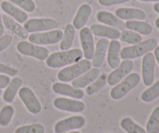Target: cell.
I'll use <instances>...</instances> for the list:
<instances>
[{
    "label": "cell",
    "instance_id": "4316f807",
    "mask_svg": "<svg viewBox=\"0 0 159 133\" xmlns=\"http://www.w3.org/2000/svg\"><path fill=\"white\" fill-rule=\"evenodd\" d=\"M107 75L106 73H102V74L99 75V77L93 81L91 84L88 86L85 89V93L89 95V96H92L94 95L95 93H98L99 90L103 89L104 87L107 86Z\"/></svg>",
    "mask_w": 159,
    "mask_h": 133
},
{
    "label": "cell",
    "instance_id": "8fae6325",
    "mask_svg": "<svg viewBox=\"0 0 159 133\" xmlns=\"http://www.w3.org/2000/svg\"><path fill=\"white\" fill-rule=\"evenodd\" d=\"M155 58L153 53L148 52L142 59L141 73L143 83L146 87H150L154 83L155 79Z\"/></svg>",
    "mask_w": 159,
    "mask_h": 133
},
{
    "label": "cell",
    "instance_id": "e575fe53",
    "mask_svg": "<svg viewBox=\"0 0 159 133\" xmlns=\"http://www.w3.org/2000/svg\"><path fill=\"white\" fill-rule=\"evenodd\" d=\"M18 73L19 71L17 69L0 62V73L1 74L9 76H16L18 74Z\"/></svg>",
    "mask_w": 159,
    "mask_h": 133
},
{
    "label": "cell",
    "instance_id": "cb8c5ba5",
    "mask_svg": "<svg viewBox=\"0 0 159 133\" xmlns=\"http://www.w3.org/2000/svg\"><path fill=\"white\" fill-rule=\"evenodd\" d=\"M22 84H23V80L20 77L16 76V77H14L13 79H11L9 83L6 87L5 91L2 93L3 101L6 103H9V104L13 102Z\"/></svg>",
    "mask_w": 159,
    "mask_h": 133
},
{
    "label": "cell",
    "instance_id": "ffe728a7",
    "mask_svg": "<svg viewBox=\"0 0 159 133\" xmlns=\"http://www.w3.org/2000/svg\"><path fill=\"white\" fill-rule=\"evenodd\" d=\"M121 45L117 40L110 41L107 51V63L111 69H114L120 63Z\"/></svg>",
    "mask_w": 159,
    "mask_h": 133
},
{
    "label": "cell",
    "instance_id": "b9f144b4",
    "mask_svg": "<svg viewBox=\"0 0 159 133\" xmlns=\"http://www.w3.org/2000/svg\"><path fill=\"white\" fill-rule=\"evenodd\" d=\"M141 2H159V0H139Z\"/></svg>",
    "mask_w": 159,
    "mask_h": 133
},
{
    "label": "cell",
    "instance_id": "ba28073f",
    "mask_svg": "<svg viewBox=\"0 0 159 133\" xmlns=\"http://www.w3.org/2000/svg\"><path fill=\"white\" fill-rule=\"evenodd\" d=\"M18 94L20 100L30 113L33 115H37L41 112V104L36 97L34 92L30 87H20Z\"/></svg>",
    "mask_w": 159,
    "mask_h": 133
},
{
    "label": "cell",
    "instance_id": "9c48e42d",
    "mask_svg": "<svg viewBox=\"0 0 159 133\" xmlns=\"http://www.w3.org/2000/svg\"><path fill=\"white\" fill-rule=\"evenodd\" d=\"M86 124L85 117L82 115H74L57 121L54 126V132L64 133L70 131L80 129Z\"/></svg>",
    "mask_w": 159,
    "mask_h": 133
},
{
    "label": "cell",
    "instance_id": "f546056e",
    "mask_svg": "<svg viewBox=\"0 0 159 133\" xmlns=\"http://www.w3.org/2000/svg\"><path fill=\"white\" fill-rule=\"evenodd\" d=\"M159 97V79L152 83L149 88L144 90L141 95V99L144 102L149 103L155 101Z\"/></svg>",
    "mask_w": 159,
    "mask_h": 133
},
{
    "label": "cell",
    "instance_id": "7c38bea8",
    "mask_svg": "<svg viewBox=\"0 0 159 133\" xmlns=\"http://www.w3.org/2000/svg\"><path fill=\"white\" fill-rule=\"evenodd\" d=\"M53 104L58 110L71 113H80L85 109V104L82 101L66 97L55 98Z\"/></svg>",
    "mask_w": 159,
    "mask_h": 133
},
{
    "label": "cell",
    "instance_id": "e0dca14e",
    "mask_svg": "<svg viewBox=\"0 0 159 133\" xmlns=\"http://www.w3.org/2000/svg\"><path fill=\"white\" fill-rule=\"evenodd\" d=\"M0 6L7 15L16 20L18 23H24L28 20V14L26 12L7 0L2 2Z\"/></svg>",
    "mask_w": 159,
    "mask_h": 133
},
{
    "label": "cell",
    "instance_id": "ee69618b",
    "mask_svg": "<svg viewBox=\"0 0 159 133\" xmlns=\"http://www.w3.org/2000/svg\"><path fill=\"white\" fill-rule=\"evenodd\" d=\"M64 133H81V132H79V131H70V132H67Z\"/></svg>",
    "mask_w": 159,
    "mask_h": 133
},
{
    "label": "cell",
    "instance_id": "52a82bcc",
    "mask_svg": "<svg viewBox=\"0 0 159 133\" xmlns=\"http://www.w3.org/2000/svg\"><path fill=\"white\" fill-rule=\"evenodd\" d=\"M58 26L57 20L52 18H32L24 23L23 27L28 33H39L55 30Z\"/></svg>",
    "mask_w": 159,
    "mask_h": 133
},
{
    "label": "cell",
    "instance_id": "30bf717a",
    "mask_svg": "<svg viewBox=\"0 0 159 133\" xmlns=\"http://www.w3.org/2000/svg\"><path fill=\"white\" fill-rule=\"evenodd\" d=\"M134 67V62L131 59H124L118 67L107 76V83L114 87L130 73Z\"/></svg>",
    "mask_w": 159,
    "mask_h": 133
},
{
    "label": "cell",
    "instance_id": "bcb514c9",
    "mask_svg": "<svg viewBox=\"0 0 159 133\" xmlns=\"http://www.w3.org/2000/svg\"><path fill=\"white\" fill-rule=\"evenodd\" d=\"M2 2V0H0V5H1V2Z\"/></svg>",
    "mask_w": 159,
    "mask_h": 133
},
{
    "label": "cell",
    "instance_id": "5bb4252c",
    "mask_svg": "<svg viewBox=\"0 0 159 133\" xmlns=\"http://www.w3.org/2000/svg\"><path fill=\"white\" fill-rule=\"evenodd\" d=\"M52 90L57 94L69 97L76 100H81L85 96V92L82 89L75 88L71 85L64 83H54L52 86Z\"/></svg>",
    "mask_w": 159,
    "mask_h": 133
},
{
    "label": "cell",
    "instance_id": "8992f818",
    "mask_svg": "<svg viewBox=\"0 0 159 133\" xmlns=\"http://www.w3.org/2000/svg\"><path fill=\"white\" fill-rule=\"evenodd\" d=\"M63 32L60 30H51L44 32L32 33L28 36L30 42L37 45H51L61 41Z\"/></svg>",
    "mask_w": 159,
    "mask_h": 133
},
{
    "label": "cell",
    "instance_id": "8d00e7d4",
    "mask_svg": "<svg viewBox=\"0 0 159 133\" xmlns=\"http://www.w3.org/2000/svg\"><path fill=\"white\" fill-rule=\"evenodd\" d=\"M129 1L130 0H98V2L102 6H111L127 2Z\"/></svg>",
    "mask_w": 159,
    "mask_h": 133
},
{
    "label": "cell",
    "instance_id": "9a60e30c",
    "mask_svg": "<svg viewBox=\"0 0 159 133\" xmlns=\"http://www.w3.org/2000/svg\"><path fill=\"white\" fill-rule=\"evenodd\" d=\"M96 19L100 23L115 28L119 31H124L126 29L125 23L122 20L118 18L116 15L108 11L101 10L98 12L96 14Z\"/></svg>",
    "mask_w": 159,
    "mask_h": 133
},
{
    "label": "cell",
    "instance_id": "83f0119b",
    "mask_svg": "<svg viewBox=\"0 0 159 133\" xmlns=\"http://www.w3.org/2000/svg\"><path fill=\"white\" fill-rule=\"evenodd\" d=\"M120 126L127 133H148L141 126L137 124L131 118L125 117L120 121Z\"/></svg>",
    "mask_w": 159,
    "mask_h": 133
},
{
    "label": "cell",
    "instance_id": "f1b7e54d",
    "mask_svg": "<svg viewBox=\"0 0 159 133\" xmlns=\"http://www.w3.org/2000/svg\"><path fill=\"white\" fill-rule=\"evenodd\" d=\"M146 132L159 133V106H157L151 114L146 125Z\"/></svg>",
    "mask_w": 159,
    "mask_h": 133
},
{
    "label": "cell",
    "instance_id": "7bdbcfd3",
    "mask_svg": "<svg viewBox=\"0 0 159 133\" xmlns=\"http://www.w3.org/2000/svg\"><path fill=\"white\" fill-rule=\"evenodd\" d=\"M155 26H156V27L159 30V17H158V18L155 20Z\"/></svg>",
    "mask_w": 159,
    "mask_h": 133
},
{
    "label": "cell",
    "instance_id": "ac0fdd59",
    "mask_svg": "<svg viewBox=\"0 0 159 133\" xmlns=\"http://www.w3.org/2000/svg\"><path fill=\"white\" fill-rule=\"evenodd\" d=\"M115 15L122 20H143L146 13L142 9L137 8L120 7L115 11Z\"/></svg>",
    "mask_w": 159,
    "mask_h": 133
},
{
    "label": "cell",
    "instance_id": "d6986e66",
    "mask_svg": "<svg viewBox=\"0 0 159 133\" xmlns=\"http://www.w3.org/2000/svg\"><path fill=\"white\" fill-rule=\"evenodd\" d=\"M100 75V70L99 68H91L89 71L75 79L71 81V86L75 88L82 89L88 87L93 81L96 80Z\"/></svg>",
    "mask_w": 159,
    "mask_h": 133
},
{
    "label": "cell",
    "instance_id": "2e32d148",
    "mask_svg": "<svg viewBox=\"0 0 159 133\" xmlns=\"http://www.w3.org/2000/svg\"><path fill=\"white\" fill-rule=\"evenodd\" d=\"M110 40L107 38L102 37L98 40L96 45L94 53H93V60H92V65L95 68H99L103 63L104 59L106 57L107 51H108Z\"/></svg>",
    "mask_w": 159,
    "mask_h": 133
},
{
    "label": "cell",
    "instance_id": "7402d4cb",
    "mask_svg": "<svg viewBox=\"0 0 159 133\" xmlns=\"http://www.w3.org/2000/svg\"><path fill=\"white\" fill-rule=\"evenodd\" d=\"M92 13V7L90 5L82 4L79 8L75 17L73 19V26L75 30H81L85 26L89 18Z\"/></svg>",
    "mask_w": 159,
    "mask_h": 133
},
{
    "label": "cell",
    "instance_id": "f35d334b",
    "mask_svg": "<svg viewBox=\"0 0 159 133\" xmlns=\"http://www.w3.org/2000/svg\"><path fill=\"white\" fill-rule=\"evenodd\" d=\"M3 34H4V24H3L2 19V15L0 13V37H2Z\"/></svg>",
    "mask_w": 159,
    "mask_h": 133
},
{
    "label": "cell",
    "instance_id": "60d3db41",
    "mask_svg": "<svg viewBox=\"0 0 159 133\" xmlns=\"http://www.w3.org/2000/svg\"><path fill=\"white\" fill-rule=\"evenodd\" d=\"M154 10H155L157 13H159V2H156L154 5Z\"/></svg>",
    "mask_w": 159,
    "mask_h": 133
},
{
    "label": "cell",
    "instance_id": "6da1fadb",
    "mask_svg": "<svg viewBox=\"0 0 159 133\" xmlns=\"http://www.w3.org/2000/svg\"><path fill=\"white\" fill-rule=\"evenodd\" d=\"M83 52L79 48L57 51L49 55L46 59V65L52 69L61 68L66 65L75 64L82 60Z\"/></svg>",
    "mask_w": 159,
    "mask_h": 133
},
{
    "label": "cell",
    "instance_id": "7a4b0ae2",
    "mask_svg": "<svg viewBox=\"0 0 159 133\" xmlns=\"http://www.w3.org/2000/svg\"><path fill=\"white\" fill-rule=\"evenodd\" d=\"M158 45V41L155 38H149L139 44L125 47L120 50V58L122 59H134L144 55L155 49Z\"/></svg>",
    "mask_w": 159,
    "mask_h": 133
},
{
    "label": "cell",
    "instance_id": "836d02e7",
    "mask_svg": "<svg viewBox=\"0 0 159 133\" xmlns=\"http://www.w3.org/2000/svg\"><path fill=\"white\" fill-rule=\"evenodd\" d=\"M16 5L25 12H33L36 9V4L34 0H7Z\"/></svg>",
    "mask_w": 159,
    "mask_h": 133
},
{
    "label": "cell",
    "instance_id": "4dcf8cb0",
    "mask_svg": "<svg viewBox=\"0 0 159 133\" xmlns=\"http://www.w3.org/2000/svg\"><path fill=\"white\" fill-rule=\"evenodd\" d=\"M119 38L121 41L126 42L130 45H137L141 42V36L138 33L134 32L130 30H124L120 34Z\"/></svg>",
    "mask_w": 159,
    "mask_h": 133
},
{
    "label": "cell",
    "instance_id": "d590c367",
    "mask_svg": "<svg viewBox=\"0 0 159 133\" xmlns=\"http://www.w3.org/2000/svg\"><path fill=\"white\" fill-rule=\"evenodd\" d=\"M12 41V37L10 34H5L0 37V52L6 49Z\"/></svg>",
    "mask_w": 159,
    "mask_h": 133
},
{
    "label": "cell",
    "instance_id": "603a6c76",
    "mask_svg": "<svg viewBox=\"0 0 159 133\" xmlns=\"http://www.w3.org/2000/svg\"><path fill=\"white\" fill-rule=\"evenodd\" d=\"M2 19L3 24L8 30L12 31L14 34L18 36L20 38H27L28 36H29L28 35V32L16 20H15L13 18L7 15V14H3L2 16Z\"/></svg>",
    "mask_w": 159,
    "mask_h": 133
},
{
    "label": "cell",
    "instance_id": "d4e9b609",
    "mask_svg": "<svg viewBox=\"0 0 159 133\" xmlns=\"http://www.w3.org/2000/svg\"><path fill=\"white\" fill-rule=\"evenodd\" d=\"M125 24L126 28L142 35H149L152 32V25L142 20H127Z\"/></svg>",
    "mask_w": 159,
    "mask_h": 133
},
{
    "label": "cell",
    "instance_id": "484cf974",
    "mask_svg": "<svg viewBox=\"0 0 159 133\" xmlns=\"http://www.w3.org/2000/svg\"><path fill=\"white\" fill-rule=\"evenodd\" d=\"M75 34V29L73 25L67 24L65 27L63 36L61 40L60 49L61 51H67L71 48L73 41H74Z\"/></svg>",
    "mask_w": 159,
    "mask_h": 133
},
{
    "label": "cell",
    "instance_id": "7dc6e473",
    "mask_svg": "<svg viewBox=\"0 0 159 133\" xmlns=\"http://www.w3.org/2000/svg\"><path fill=\"white\" fill-rule=\"evenodd\" d=\"M104 133H110V132H104Z\"/></svg>",
    "mask_w": 159,
    "mask_h": 133
},
{
    "label": "cell",
    "instance_id": "74e56055",
    "mask_svg": "<svg viewBox=\"0 0 159 133\" xmlns=\"http://www.w3.org/2000/svg\"><path fill=\"white\" fill-rule=\"evenodd\" d=\"M10 77L6 75L0 74V89L6 88L8 86V84L10 82Z\"/></svg>",
    "mask_w": 159,
    "mask_h": 133
},
{
    "label": "cell",
    "instance_id": "277c9868",
    "mask_svg": "<svg viewBox=\"0 0 159 133\" xmlns=\"http://www.w3.org/2000/svg\"><path fill=\"white\" fill-rule=\"evenodd\" d=\"M140 81H141V76L138 73H130L119 83L115 85L112 88V90H110V97L115 101L122 99L130 90L138 85Z\"/></svg>",
    "mask_w": 159,
    "mask_h": 133
},
{
    "label": "cell",
    "instance_id": "f6af8a7d",
    "mask_svg": "<svg viewBox=\"0 0 159 133\" xmlns=\"http://www.w3.org/2000/svg\"><path fill=\"white\" fill-rule=\"evenodd\" d=\"M2 93H3V92H2V90L1 89H0V97H1L2 95Z\"/></svg>",
    "mask_w": 159,
    "mask_h": 133
},
{
    "label": "cell",
    "instance_id": "4fadbf2b",
    "mask_svg": "<svg viewBox=\"0 0 159 133\" xmlns=\"http://www.w3.org/2000/svg\"><path fill=\"white\" fill-rule=\"evenodd\" d=\"M79 36H80V41L83 55L85 56V59L90 60L93 59V53L95 51L94 39H93V34L89 28L84 26L79 31Z\"/></svg>",
    "mask_w": 159,
    "mask_h": 133
},
{
    "label": "cell",
    "instance_id": "d6a6232c",
    "mask_svg": "<svg viewBox=\"0 0 159 133\" xmlns=\"http://www.w3.org/2000/svg\"><path fill=\"white\" fill-rule=\"evenodd\" d=\"M45 128L40 123L26 125L17 128L14 133H44Z\"/></svg>",
    "mask_w": 159,
    "mask_h": 133
},
{
    "label": "cell",
    "instance_id": "1f68e13d",
    "mask_svg": "<svg viewBox=\"0 0 159 133\" xmlns=\"http://www.w3.org/2000/svg\"><path fill=\"white\" fill-rule=\"evenodd\" d=\"M15 109L11 105H6L0 111V126L6 127L10 124L12 119Z\"/></svg>",
    "mask_w": 159,
    "mask_h": 133
},
{
    "label": "cell",
    "instance_id": "5b68a950",
    "mask_svg": "<svg viewBox=\"0 0 159 133\" xmlns=\"http://www.w3.org/2000/svg\"><path fill=\"white\" fill-rule=\"evenodd\" d=\"M16 49L23 55L35 58L38 60H46L50 55L49 50L41 45H34L29 41L22 40L16 45Z\"/></svg>",
    "mask_w": 159,
    "mask_h": 133
},
{
    "label": "cell",
    "instance_id": "44dd1931",
    "mask_svg": "<svg viewBox=\"0 0 159 133\" xmlns=\"http://www.w3.org/2000/svg\"><path fill=\"white\" fill-rule=\"evenodd\" d=\"M90 31L92 34L97 37H104V38L116 40L120 37V32L118 30L109 26L102 24H93L90 26Z\"/></svg>",
    "mask_w": 159,
    "mask_h": 133
},
{
    "label": "cell",
    "instance_id": "3957f363",
    "mask_svg": "<svg viewBox=\"0 0 159 133\" xmlns=\"http://www.w3.org/2000/svg\"><path fill=\"white\" fill-rule=\"evenodd\" d=\"M91 68L92 62L89 59H82L61 70L57 73V79L63 83L71 82L86 73Z\"/></svg>",
    "mask_w": 159,
    "mask_h": 133
},
{
    "label": "cell",
    "instance_id": "ab89813d",
    "mask_svg": "<svg viewBox=\"0 0 159 133\" xmlns=\"http://www.w3.org/2000/svg\"><path fill=\"white\" fill-rule=\"evenodd\" d=\"M154 55H155V59H156L157 62H158L159 65V46H157L154 49Z\"/></svg>",
    "mask_w": 159,
    "mask_h": 133
}]
</instances>
